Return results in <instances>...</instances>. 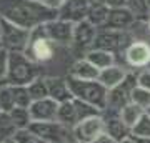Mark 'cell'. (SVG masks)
Instances as JSON below:
<instances>
[{
	"label": "cell",
	"instance_id": "6da1fadb",
	"mask_svg": "<svg viewBox=\"0 0 150 143\" xmlns=\"http://www.w3.org/2000/svg\"><path fill=\"white\" fill-rule=\"evenodd\" d=\"M0 17L32 32L37 27L59 18V12L48 8L38 0H0Z\"/></svg>",
	"mask_w": 150,
	"mask_h": 143
},
{
	"label": "cell",
	"instance_id": "7a4b0ae2",
	"mask_svg": "<svg viewBox=\"0 0 150 143\" xmlns=\"http://www.w3.org/2000/svg\"><path fill=\"white\" fill-rule=\"evenodd\" d=\"M40 77L38 63L32 62L23 52H10L7 82L13 87H28Z\"/></svg>",
	"mask_w": 150,
	"mask_h": 143
},
{
	"label": "cell",
	"instance_id": "3957f363",
	"mask_svg": "<svg viewBox=\"0 0 150 143\" xmlns=\"http://www.w3.org/2000/svg\"><path fill=\"white\" fill-rule=\"evenodd\" d=\"M67 82H69L70 92H72L74 98L95 106L102 113L105 111L108 90L98 80H77V78H72V77H67Z\"/></svg>",
	"mask_w": 150,
	"mask_h": 143
},
{
	"label": "cell",
	"instance_id": "277c9868",
	"mask_svg": "<svg viewBox=\"0 0 150 143\" xmlns=\"http://www.w3.org/2000/svg\"><path fill=\"white\" fill-rule=\"evenodd\" d=\"M37 137H40L47 143H77L74 128L65 127L60 122H33L28 127Z\"/></svg>",
	"mask_w": 150,
	"mask_h": 143
},
{
	"label": "cell",
	"instance_id": "5b68a950",
	"mask_svg": "<svg viewBox=\"0 0 150 143\" xmlns=\"http://www.w3.org/2000/svg\"><path fill=\"white\" fill-rule=\"evenodd\" d=\"M43 25L37 27L35 30L30 32V42H28L27 50L23 52L32 62H35L38 65L52 60L54 58V53H55V43L45 35Z\"/></svg>",
	"mask_w": 150,
	"mask_h": 143
},
{
	"label": "cell",
	"instance_id": "8992f818",
	"mask_svg": "<svg viewBox=\"0 0 150 143\" xmlns=\"http://www.w3.org/2000/svg\"><path fill=\"white\" fill-rule=\"evenodd\" d=\"M135 87H137V75L129 73L127 78L123 80L120 85L115 88L108 90V98H107V108L103 113H110V115H118L123 106L132 103V93H134Z\"/></svg>",
	"mask_w": 150,
	"mask_h": 143
},
{
	"label": "cell",
	"instance_id": "52a82bcc",
	"mask_svg": "<svg viewBox=\"0 0 150 143\" xmlns=\"http://www.w3.org/2000/svg\"><path fill=\"white\" fill-rule=\"evenodd\" d=\"M135 38H132L129 32H120V30H110V28H98V33L95 37L93 47L92 48H98V50H105V52L115 53L120 50H127L130 43L134 42Z\"/></svg>",
	"mask_w": 150,
	"mask_h": 143
},
{
	"label": "cell",
	"instance_id": "ba28073f",
	"mask_svg": "<svg viewBox=\"0 0 150 143\" xmlns=\"http://www.w3.org/2000/svg\"><path fill=\"white\" fill-rule=\"evenodd\" d=\"M0 42H2V47L8 52H25L30 42V32L2 18Z\"/></svg>",
	"mask_w": 150,
	"mask_h": 143
},
{
	"label": "cell",
	"instance_id": "9c48e42d",
	"mask_svg": "<svg viewBox=\"0 0 150 143\" xmlns=\"http://www.w3.org/2000/svg\"><path fill=\"white\" fill-rule=\"evenodd\" d=\"M77 143H92L97 138L105 133V118L103 115H97V117L87 118L80 122L74 128Z\"/></svg>",
	"mask_w": 150,
	"mask_h": 143
},
{
	"label": "cell",
	"instance_id": "30bf717a",
	"mask_svg": "<svg viewBox=\"0 0 150 143\" xmlns=\"http://www.w3.org/2000/svg\"><path fill=\"white\" fill-rule=\"evenodd\" d=\"M98 33V28L93 27L88 20H82L79 23H75L74 28V40H72V47L77 50L83 52V57L92 50L95 37Z\"/></svg>",
	"mask_w": 150,
	"mask_h": 143
},
{
	"label": "cell",
	"instance_id": "8fae6325",
	"mask_svg": "<svg viewBox=\"0 0 150 143\" xmlns=\"http://www.w3.org/2000/svg\"><path fill=\"white\" fill-rule=\"evenodd\" d=\"M74 28H75V23L60 20V18H55V20L48 22V23L43 25L45 35H47L55 45H72V40H74Z\"/></svg>",
	"mask_w": 150,
	"mask_h": 143
},
{
	"label": "cell",
	"instance_id": "7c38bea8",
	"mask_svg": "<svg viewBox=\"0 0 150 143\" xmlns=\"http://www.w3.org/2000/svg\"><path fill=\"white\" fill-rule=\"evenodd\" d=\"M125 62L132 68H147L150 65V43L145 40H134L123 52Z\"/></svg>",
	"mask_w": 150,
	"mask_h": 143
},
{
	"label": "cell",
	"instance_id": "4fadbf2b",
	"mask_svg": "<svg viewBox=\"0 0 150 143\" xmlns=\"http://www.w3.org/2000/svg\"><path fill=\"white\" fill-rule=\"evenodd\" d=\"M90 4L87 0H65L64 5L59 8V18L70 23H79L82 20H87Z\"/></svg>",
	"mask_w": 150,
	"mask_h": 143
},
{
	"label": "cell",
	"instance_id": "5bb4252c",
	"mask_svg": "<svg viewBox=\"0 0 150 143\" xmlns=\"http://www.w3.org/2000/svg\"><path fill=\"white\" fill-rule=\"evenodd\" d=\"M59 105L55 100L50 97L37 100L30 105V115H32L33 122H55L57 120V113H59Z\"/></svg>",
	"mask_w": 150,
	"mask_h": 143
},
{
	"label": "cell",
	"instance_id": "9a60e30c",
	"mask_svg": "<svg viewBox=\"0 0 150 143\" xmlns=\"http://www.w3.org/2000/svg\"><path fill=\"white\" fill-rule=\"evenodd\" d=\"M135 15L129 8H115L110 10L107 18V23L102 28H110V30H120V32H127L132 28V25L135 23Z\"/></svg>",
	"mask_w": 150,
	"mask_h": 143
},
{
	"label": "cell",
	"instance_id": "2e32d148",
	"mask_svg": "<svg viewBox=\"0 0 150 143\" xmlns=\"http://www.w3.org/2000/svg\"><path fill=\"white\" fill-rule=\"evenodd\" d=\"M45 82H47V88H48V97L52 100H55L57 103H64V101H69L74 98L67 78H62V77H45Z\"/></svg>",
	"mask_w": 150,
	"mask_h": 143
},
{
	"label": "cell",
	"instance_id": "e0dca14e",
	"mask_svg": "<svg viewBox=\"0 0 150 143\" xmlns=\"http://www.w3.org/2000/svg\"><path fill=\"white\" fill-rule=\"evenodd\" d=\"M102 115L105 118V133H108L112 138L122 143L123 140L132 137V130L122 122L118 115H110V113H102Z\"/></svg>",
	"mask_w": 150,
	"mask_h": 143
},
{
	"label": "cell",
	"instance_id": "ac0fdd59",
	"mask_svg": "<svg viewBox=\"0 0 150 143\" xmlns=\"http://www.w3.org/2000/svg\"><path fill=\"white\" fill-rule=\"evenodd\" d=\"M129 73L130 72H127L123 67H120V65L115 63V65H112V67H108V68H105V70L100 72L98 82H100L107 90H112V88H115L117 85L122 83L123 80L127 78Z\"/></svg>",
	"mask_w": 150,
	"mask_h": 143
},
{
	"label": "cell",
	"instance_id": "d6986e66",
	"mask_svg": "<svg viewBox=\"0 0 150 143\" xmlns=\"http://www.w3.org/2000/svg\"><path fill=\"white\" fill-rule=\"evenodd\" d=\"M100 70L95 68L87 58H77L70 67L69 77L77 80H98Z\"/></svg>",
	"mask_w": 150,
	"mask_h": 143
},
{
	"label": "cell",
	"instance_id": "ffe728a7",
	"mask_svg": "<svg viewBox=\"0 0 150 143\" xmlns=\"http://www.w3.org/2000/svg\"><path fill=\"white\" fill-rule=\"evenodd\" d=\"M57 122L64 123L65 127L69 128H75L79 125V113H77V105H75V100L64 101L59 105V113H57Z\"/></svg>",
	"mask_w": 150,
	"mask_h": 143
},
{
	"label": "cell",
	"instance_id": "44dd1931",
	"mask_svg": "<svg viewBox=\"0 0 150 143\" xmlns=\"http://www.w3.org/2000/svg\"><path fill=\"white\" fill-rule=\"evenodd\" d=\"M85 58L100 72L115 65V55L110 52H105V50H98V48H92L90 52L85 55Z\"/></svg>",
	"mask_w": 150,
	"mask_h": 143
},
{
	"label": "cell",
	"instance_id": "7402d4cb",
	"mask_svg": "<svg viewBox=\"0 0 150 143\" xmlns=\"http://www.w3.org/2000/svg\"><path fill=\"white\" fill-rule=\"evenodd\" d=\"M145 115V110L144 108H140L139 105H135V103H129L127 106H123L120 113H118V117L122 118V122L127 125V127L132 130V128L139 123V120Z\"/></svg>",
	"mask_w": 150,
	"mask_h": 143
},
{
	"label": "cell",
	"instance_id": "603a6c76",
	"mask_svg": "<svg viewBox=\"0 0 150 143\" xmlns=\"http://www.w3.org/2000/svg\"><path fill=\"white\" fill-rule=\"evenodd\" d=\"M108 13H110V8H108L105 4L90 5L88 13H87V20L90 22L93 27H97V28H102V27H105V23H107Z\"/></svg>",
	"mask_w": 150,
	"mask_h": 143
},
{
	"label": "cell",
	"instance_id": "cb8c5ba5",
	"mask_svg": "<svg viewBox=\"0 0 150 143\" xmlns=\"http://www.w3.org/2000/svg\"><path fill=\"white\" fill-rule=\"evenodd\" d=\"M8 115H10V120H12V123L15 125L17 130H27V128L33 123L28 108H18V106H17V108H13Z\"/></svg>",
	"mask_w": 150,
	"mask_h": 143
},
{
	"label": "cell",
	"instance_id": "d4e9b609",
	"mask_svg": "<svg viewBox=\"0 0 150 143\" xmlns=\"http://www.w3.org/2000/svg\"><path fill=\"white\" fill-rule=\"evenodd\" d=\"M28 93L32 97L33 101L37 100H43L48 97V88H47V82H45V77H38L35 82L28 85Z\"/></svg>",
	"mask_w": 150,
	"mask_h": 143
},
{
	"label": "cell",
	"instance_id": "484cf974",
	"mask_svg": "<svg viewBox=\"0 0 150 143\" xmlns=\"http://www.w3.org/2000/svg\"><path fill=\"white\" fill-rule=\"evenodd\" d=\"M17 132H18V130H17L15 125L12 123L10 115L0 111V143L8 140V138H13V135H15Z\"/></svg>",
	"mask_w": 150,
	"mask_h": 143
},
{
	"label": "cell",
	"instance_id": "4316f807",
	"mask_svg": "<svg viewBox=\"0 0 150 143\" xmlns=\"http://www.w3.org/2000/svg\"><path fill=\"white\" fill-rule=\"evenodd\" d=\"M127 8L134 13L137 20H149L150 18V8L147 0H129Z\"/></svg>",
	"mask_w": 150,
	"mask_h": 143
},
{
	"label": "cell",
	"instance_id": "83f0119b",
	"mask_svg": "<svg viewBox=\"0 0 150 143\" xmlns=\"http://www.w3.org/2000/svg\"><path fill=\"white\" fill-rule=\"evenodd\" d=\"M15 108V97H13V88L12 85H5L0 90V111L10 113Z\"/></svg>",
	"mask_w": 150,
	"mask_h": 143
},
{
	"label": "cell",
	"instance_id": "f1b7e54d",
	"mask_svg": "<svg viewBox=\"0 0 150 143\" xmlns=\"http://www.w3.org/2000/svg\"><path fill=\"white\" fill-rule=\"evenodd\" d=\"M13 97H15V108H30V105L33 103L32 97L28 93V87H13Z\"/></svg>",
	"mask_w": 150,
	"mask_h": 143
},
{
	"label": "cell",
	"instance_id": "f546056e",
	"mask_svg": "<svg viewBox=\"0 0 150 143\" xmlns=\"http://www.w3.org/2000/svg\"><path fill=\"white\" fill-rule=\"evenodd\" d=\"M75 100V105H77V113H79V122H83L87 118H92V117H97V115H102V111L95 108V106L88 105L85 101H80L74 98Z\"/></svg>",
	"mask_w": 150,
	"mask_h": 143
},
{
	"label": "cell",
	"instance_id": "4dcf8cb0",
	"mask_svg": "<svg viewBox=\"0 0 150 143\" xmlns=\"http://www.w3.org/2000/svg\"><path fill=\"white\" fill-rule=\"evenodd\" d=\"M132 137L134 138H150V117L147 113L132 128Z\"/></svg>",
	"mask_w": 150,
	"mask_h": 143
},
{
	"label": "cell",
	"instance_id": "1f68e13d",
	"mask_svg": "<svg viewBox=\"0 0 150 143\" xmlns=\"http://www.w3.org/2000/svg\"><path fill=\"white\" fill-rule=\"evenodd\" d=\"M132 103L139 105L140 108L147 110L150 106V92L149 90H144L140 87H135L134 93H132Z\"/></svg>",
	"mask_w": 150,
	"mask_h": 143
},
{
	"label": "cell",
	"instance_id": "d6a6232c",
	"mask_svg": "<svg viewBox=\"0 0 150 143\" xmlns=\"http://www.w3.org/2000/svg\"><path fill=\"white\" fill-rule=\"evenodd\" d=\"M13 140H15V143H47L40 137H37L33 132H30L28 128L27 130H18L13 135Z\"/></svg>",
	"mask_w": 150,
	"mask_h": 143
},
{
	"label": "cell",
	"instance_id": "836d02e7",
	"mask_svg": "<svg viewBox=\"0 0 150 143\" xmlns=\"http://www.w3.org/2000/svg\"><path fill=\"white\" fill-rule=\"evenodd\" d=\"M8 57H10V52L5 50V48H0V78H7Z\"/></svg>",
	"mask_w": 150,
	"mask_h": 143
},
{
	"label": "cell",
	"instance_id": "e575fe53",
	"mask_svg": "<svg viewBox=\"0 0 150 143\" xmlns=\"http://www.w3.org/2000/svg\"><path fill=\"white\" fill-rule=\"evenodd\" d=\"M137 87L150 92V70L145 68L137 73Z\"/></svg>",
	"mask_w": 150,
	"mask_h": 143
},
{
	"label": "cell",
	"instance_id": "d590c367",
	"mask_svg": "<svg viewBox=\"0 0 150 143\" xmlns=\"http://www.w3.org/2000/svg\"><path fill=\"white\" fill-rule=\"evenodd\" d=\"M105 5H107L110 10H115V8H127L129 0H105Z\"/></svg>",
	"mask_w": 150,
	"mask_h": 143
},
{
	"label": "cell",
	"instance_id": "8d00e7d4",
	"mask_svg": "<svg viewBox=\"0 0 150 143\" xmlns=\"http://www.w3.org/2000/svg\"><path fill=\"white\" fill-rule=\"evenodd\" d=\"M64 2H65V0H42L43 5H47L48 8H52V10H57V12H59L60 7L64 5Z\"/></svg>",
	"mask_w": 150,
	"mask_h": 143
},
{
	"label": "cell",
	"instance_id": "74e56055",
	"mask_svg": "<svg viewBox=\"0 0 150 143\" xmlns=\"http://www.w3.org/2000/svg\"><path fill=\"white\" fill-rule=\"evenodd\" d=\"M92 143H120V142H117L115 138H112L108 133H103V135H100L95 142H92Z\"/></svg>",
	"mask_w": 150,
	"mask_h": 143
},
{
	"label": "cell",
	"instance_id": "f35d334b",
	"mask_svg": "<svg viewBox=\"0 0 150 143\" xmlns=\"http://www.w3.org/2000/svg\"><path fill=\"white\" fill-rule=\"evenodd\" d=\"M90 5H100V4H105V0H87Z\"/></svg>",
	"mask_w": 150,
	"mask_h": 143
},
{
	"label": "cell",
	"instance_id": "ab89813d",
	"mask_svg": "<svg viewBox=\"0 0 150 143\" xmlns=\"http://www.w3.org/2000/svg\"><path fill=\"white\" fill-rule=\"evenodd\" d=\"M137 143H150V138H135Z\"/></svg>",
	"mask_w": 150,
	"mask_h": 143
},
{
	"label": "cell",
	"instance_id": "60d3db41",
	"mask_svg": "<svg viewBox=\"0 0 150 143\" xmlns=\"http://www.w3.org/2000/svg\"><path fill=\"white\" fill-rule=\"evenodd\" d=\"M5 85H8V82H7V78H0V90L5 87Z\"/></svg>",
	"mask_w": 150,
	"mask_h": 143
},
{
	"label": "cell",
	"instance_id": "b9f144b4",
	"mask_svg": "<svg viewBox=\"0 0 150 143\" xmlns=\"http://www.w3.org/2000/svg\"><path fill=\"white\" fill-rule=\"evenodd\" d=\"M122 143H137V140H135L134 137H129V138H127V140H123Z\"/></svg>",
	"mask_w": 150,
	"mask_h": 143
},
{
	"label": "cell",
	"instance_id": "7bdbcfd3",
	"mask_svg": "<svg viewBox=\"0 0 150 143\" xmlns=\"http://www.w3.org/2000/svg\"><path fill=\"white\" fill-rule=\"evenodd\" d=\"M145 113H147V115H149V117H150V106H149V108H147V110H145Z\"/></svg>",
	"mask_w": 150,
	"mask_h": 143
},
{
	"label": "cell",
	"instance_id": "ee69618b",
	"mask_svg": "<svg viewBox=\"0 0 150 143\" xmlns=\"http://www.w3.org/2000/svg\"><path fill=\"white\" fill-rule=\"evenodd\" d=\"M147 23H149V32H150V18H149V22H147Z\"/></svg>",
	"mask_w": 150,
	"mask_h": 143
},
{
	"label": "cell",
	"instance_id": "f6af8a7d",
	"mask_svg": "<svg viewBox=\"0 0 150 143\" xmlns=\"http://www.w3.org/2000/svg\"><path fill=\"white\" fill-rule=\"evenodd\" d=\"M0 28H2V17H0Z\"/></svg>",
	"mask_w": 150,
	"mask_h": 143
},
{
	"label": "cell",
	"instance_id": "bcb514c9",
	"mask_svg": "<svg viewBox=\"0 0 150 143\" xmlns=\"http://www.w3.org/2000/svg\"><path fill=\"white\" fill-rule=\"evenodd\" d=\"M0 48H4V47H2V42H0Z\"/></svg>",
	"mask_w": 150,
	"mask_h": 143
},
{
	"label": "cell",
	"instance_id": "7dc6e473",
	"mask_svg": "<svg viewBox=\"0 0 150 143\" xmlns=\"http://www.w3.org/2000/svg\"><path fill=\"white\" fill-rule=\"evenodd\" d=\"M38 2H42V0H38Z\"/></svg>",
	"mask_w": 150,
	"mask_h": 143
}]
</instances>
